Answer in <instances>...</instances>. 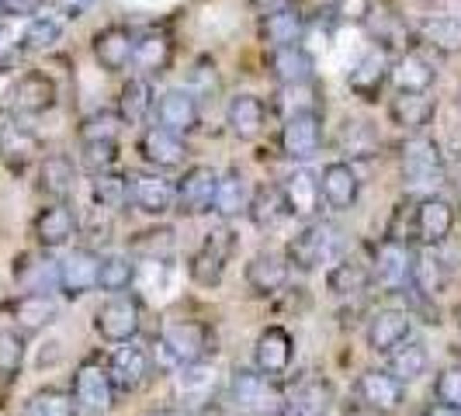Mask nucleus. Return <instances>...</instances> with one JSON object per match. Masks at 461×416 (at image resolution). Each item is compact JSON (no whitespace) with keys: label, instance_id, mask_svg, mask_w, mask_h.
Returning <instances> with one entry per match:
<instances>
[{"label":"nucleus","instance_id":"1","mask_svg":"<svg viewBox=\"0 0 461 416\" xmlns=\"http://www.w3.org/2000/svg\"><path fill=\"white\" fill-rule=\"evenodd\" d=\"M399 170H402V181L410 187H434L444 181V157H440V146L423 132L402 142V153H399Z\"/></svg>","mask_w":461,"mask_h":416},{"label":"nucleus","instance_id":"2","mask_svg":"<svg viewBox=\"0 0 461 416\" xmlns=\"http://www.w3.org/2000/svg\"><path fill=\"white\" fill-rule=\"evenodd\" d=\"M340 254V230L330 222H309L305 230L288 243V264L299 271H316Z\"/></svg>","mask_w":461,"mask_h":416},{"label":"nucleus","instance_id":"3","mask_svg":"<svg viewBox=\"0 0 461 416\" xmlns=\"http://www.w3.org/2000/svg\"><path fill=\"white\" fill-rule=\"evenodd\" d=\"M281 149L295 163L312 160L323 149V115L316 108H299L295 115H288L281 129Z\"/></svg>","mask_w":461,"mask_h":416},{"label":"nucleus","instance_id":"4","mask_svg":"<svg viewBox=\"0 0 461 416\" xmlns=\"http://www.w3.org/2000/svg\"><path fill=\"white\" fill-rule=\"evenodd\" d=\"M139 316L142 312H139V302L132 295H112L94 312V330L108 344H125V340H136L139 326H142Z\"/></svg>","mask_w":461,"mask_h":416},{"label":"nucleus","instance_id":"5","mask_svg":"<svg viewBox=\"0 0 461 416\" xmlns=\"http://www.w3.org/2000/svg\"><path fill=\"white\" fill-rule=\"evenodd\" d=\"M97 267H101V257L87 250V247H73L69 254H63L56 260V288L67 295V299H80L97 288Z\"/></svg>","mask_w":461,"mask_h":416},{"label":"nucleus","instance_id":"6","mask_svg":"<svg viewBox=\"0 0 461 416\" xmlns=\"http://www.w3.org/2000/svg\"><path fill=\"white\" fill-rule=\"evenodd\" d=\"M208 330L202 323H170L160 333V357L174 368L205 361Z\"/></svg>","mask_w":461,"mask_h":416},{"label":"nucleus","instance_id":"7","mask_svg":"<svg viewBox=\"0 0 461 416\" xmlns=\"http://www.w3.org/2000/svg\"><path fill=\"white\" fill-rule=\"evenodd\" d=\"M215 185H219V174L208 163L187 167L185 177L174 185V208L181 215H205L215 202Z\"/></svg>","mask_w":461,"mask_h":416},{"label":"nucleus","instance_id":"8","mask_svg":"<svg viewBox=\"0 0 461 416\" xmlns=\"http://www.w3.org/2000/svg\"><path fill=\"white\" fill-rule=\"evenodd\" d=\"M295 361V337L285 326H267L254 340V368L267 378H277Z\"/></svg>","mask_w":461,"mask_h":416},{"label":"nucleus","instance_id":"9","mask_svg":"<svg viewBox=\"0 0 461 416\" xmlns=\"http://www.w3.org/2000/svg\"><path fill=\"white\" fill-rule=\"evenodd\" d=\"M73 399L87 413H108L112 399H115V385H112L108 368L97 361H84L73 375Z\"/></svg>","mask_w":461,"mask_h":416},{"label":"nucleus","instance_id":"10","mask_svg":"<svg viewBox=\"0 0 461 416\" xmlns=\"http://www.w3.org/2000/svg\"><path fill=\"white\" fill-rule=\"evenodd\" d=\"M56 97H59L56 80L42 69H28L11 87V108L18 115H46V112L56 108Z\"/></svg>","mask_w":461,"mask_h":416},{"label":"nucleus","instance_id":"11","mask_svg":"<svg viewBox=\"0 0 461 416\" xmlns=\"http://www.w3.org/2000/svg\"><path fill=\"white\" fill-rule=\"evenodd\" d=\"M413 230L416 240L427 243V247L444 243L455 230V205L447 198H440V194H423L413 208Z\"/></svg>","mask_w":461,"mask_h":416},{"label":"nucleus","instance_id":"12","mask_svg":"<svg viewBox=\"0 0 461 416\" xmlns=\"http://www.w3.org/2000/svg\"><path fill=\"white\" fill-rule=\"evenodd\" d=\"M32 236L42 250H59L77 236V212L67 202H52L39 208V215L32 219Z\"/></svg>","mask_w":461,"mask_h":416},{"label":"nucleus","instance_id":"13","mask_svg":"<svg viewBox=\"0 0 461 416\" xmlns=\"http://www.w3.org/2000/svg\"><path fill=\"white\" fill-rule=\"evenodd\" d=\"M132 46H136V35L125 24H108V28L94 32L91 39L94 59L104 73H122L132 67Z\"/></svg>","mask_w":461,"mask_h":416},{"label":"nucleus","instance_id":"14","mask_svg":"<svg viewBox=\"0 0 461 416\" xmlns=\"http://www.w3.org/2000/svg\"><path fill=\"white\" fill-rule=\"evenodd\" d=\"M389 69H393L389 49L375 46L357 59V67L347 73V87L357 94L361 101H378L385 80H389Z\"/></svg>","mask_w":461,"mask_h":416},{"label":"nucleus","instance_id":"15","mask_svg":"<svg viewBox=\"0 0 461 416\" xmlns=\"http://www.w3.org/2000/svg\"><path fill=\"white\" fill-rule=\"evenodd\" d=\"M413 333V316L406 309H378L368 320L365 340L375 354H393L399 344H406Z\"/></svg>","mask_w":461,"mask_h":416},{"label":"nucleus","instance_id":"16","mask_svg":"<svg viewBox=\"0 0 461 416\" xmlns=\"http://www.w3.org/2000/svg\"><path fill=\"white\" fill-rule=\"evenodd\" d=\"M361 24L375 39V46L382 49H395L410 39V24L399 14V7H393L389 0H371L365 7V14H361Z\"/></svg>","mask_w":461,"mask_h":416},{"label":"nucleus","instance_id":"17","mask_svg":"<svg viewBox=\"0 0 461 416\" xmlns=\"http://www.w3.org/2000/svg\"><path fill=\"white\" fill-rule=\"evenodd\" d=\"M157 122H160L163 129L177 132V136L194 132L198 122H202V108H198L194 91H191V87H170V91L157 101Z\"/></svg>","mask_w":461,"mask_h":416},{"label":"nucleus","instance_id":"18","mask_svg":"<svg viewBox=\"0 0 461 416\" xmlns=\"http://www.w3.org/2000/svg\"><path fill=\"white\" fill-rule=\"evenodd\" d=\"M413 260H416V254L406 243L385 240V243L378 247V254H375V281H378L382 288H389V292H399V288L413 285Z\"/></svg>","mask_w":461,"mask_h":416},{"label":"nucleus","instance_id":"19","mask_svg":"<svg viewBox=\"0 0 461 416\" xmlns=\"http://www.w3.org/2000/svg\"><path fill=\"white\" fill-rule=\"evenodd\" d=\"M104 368L112 375L115 393H136L139 385L146 382V375H149V354H146V347L125 340V344H118L112 350Z\"/></svg>","mask_w":461,"mask_h":416},{"label":"nucleus","instance_id":"20","mask_svg":"<svg viewBox=\"0 0 461 416\" xmlns=\"http://www.w3.org/2000/svg\"><path fill=\"white\" fill-rule=\"evenodd\" d=\"M402 395H406V385L393 371H365L357 378V399L375 413H395L402 406Z\"/></svg>","mask_w":461,"mask_h":416},{"label":"nucleus","instance_id":"21","mask_svg":"<svg viewBox=\"0 0 461 416\" xmlns=\"http://www.w3.org/2000/svg\"><path fill=\"white\" fill-rule=\"evenodd\" d=\"M139 153H142V160L149 163V167H157V170H174V167L185 163L187 146L185 136H177V132H170L163 125H153V129H146L139 136Z\"/></svg>","mask_w":461,"mask_h":416},{"label":"nucleus","instance_id":"22","mask_svg":"<svg viewBox=\"0 0 461 416\" xmlns=\"http://www.w3.org/2000/svg\"><path fill=\"white\" fill-rule=\"evenodd\" d=\"M7 316L22 326L24 333H35V330H46L59 320V302L52 299L49 292H24L18 299H11L7 305Z\"/></svg>","mask_w":461,"mask_h":416},{"label":"nucleus","instance_id":"23","mask_svg":"<svg viewBox=\"0 0 461 416\" xmlns=\"http://www.w3.org/2000/svg\"><path fill=\"white\" fill-rule=\"evenodd\" d=\"M320 194H323V202L330 208L347 212V208L357 202V194H361V177H357V170L347 160L326 163L323 174H320Z\"/></svg>","mask_w":461,"mask_h":416},{"label":"nucleus","instance_id":"24","mask_svg":"<svg viewBox=\"0 0 461 416\" xmlns=\"http://www.w3.org/2000/svg\"><path fill=\"white\" fill-rule=\"evenodd\" d=\"M267 67H271V77H275L277 84H285V87H305L312 80L316 59H312V52L302 46V42H295V46L271 49Z\"/></svg>","mask_w":461,"mask_h":416},{"label":"nucleus","instance_id":"25","mask_svg":"<svg viewBox=\"0 0 461 416\" xmlns=\"http://www.w3.org/2000/svg\"><path fill=\"white\" fill-rule=\"evenodd\" d=\"M129 198L142 215H167L174 208V181H167L160 174H132Z\"/></svg>","mask_w":461,"mask_h":416},{"label":"nucleus","instance_id":"26","mask_svg":"<svg viewBox=\"0 0 461 416\" xmlns=\"http://www.w3.org/2000/svg\"><path fill=\"white\" fill-rule=\"evenodd\" d=\"M226 125L240 142H250L267 125V104L257 94H236L226 104Z\"/></svg>","mask_w":461,"mask_h":416},{"label":"nucleus","instance_id":"27","mask_svg":"<svg viewBox=\"0 0 461 416\" xmlns=\"http://www.w3.org/2000/svg\"><path fill=\"white\" fill-rule=\"evenodd\" d=\"M170 59H174V42H170V35H167V32L149 28V32L136 35V46H132V67H136L142 77H160V73H167Z\"/></svg>","mask_w":461,"mask_h":416},{"label":"nucleus","instance_id":"28","mask_svg":"<svg viewBox=\"0 0 461 416\" xmlns=\"http://www.w3.org/2000/svg\"><path fill=\"white\" fill-rule=\"evenodd\" d=\"M260 42L271 49L281 46H295L305 35V14H302L295 4L281 7V11H271V14H260Z\"/></svg>","mask_w":461,"mask_h":416},{"label":"nucleus","instance_id":"29","mask_svg":"<svg viewBox=\"0 0 461 416\" xmlns=\"http://www.w3.org/2000/svg\"><path fill=\"white\" fill-rule=\"evenodd\" d=\"M230 395H232V406L243 410V413H260V410H267V402L275 399V393H271V378L260 375L257 368L254 371L250 368L232 371Z\"/></svg>","mask_w":461,"mask_h":416},{"label":"nucleus","instance_id":"30","mask_svg":"<svg viewBox=\"0 0 461 416\" xmlns=\"http://www.w3.org/2000/svg\"><path fill=\"white\" fill-rule=\"evenodd\" d=\"M281 194H285V205H288V215H299V219H312L320 212V177L309 174V170H292L281 185Z\"/></svg>","mask_w":461,"mask_h":416},{"label":"nucleus","instance_id":"31","mask_svg":"<svg viewBox=\"0 0 461 416\" xmlns=\"http://www.w3.org/2000/svg\"><path fill=\"white\" fill-rule=\"evenodd\" d=\"M247 285L254 295H275L288 285V260L275 250H260L247 264Z\"/></svg>","mask_w":461,"mask_h":416},{"label":"nucleus","instance_id":"32","mask_svg":"<svg viewBox=\"0 0 461 416\" xmlns=\"http://www.w3.org/2000/svg\"><path fill=\"white\" fill-rule=\"evenodd\" d=\"M389 80L395 84V91L399 94H427L430 87H434L438 73H434V67H430L420 52H402V56H395L393 59Z\"/></svg>","mask_w":461,"mask_h":416},{"label":"nucleus","instance_id":"33","mask_svg":"<svg viewBox=\"0 0 461 416\" xmlns=\"http://www.w3.org/2000/svg\"><path fill=\"white\" fill-rule=\"evenodd\" d=\"M77 187V163L69 160L67 153H49L39 160V191L56 198V202H67Z\"/></svg>","mask_w":461,"mask_h":416},{"label":"nucleus","instance_id":"34","mask_svg":"<svg viewBox=\"0 0 461 416\" xmlns=\"http://www.w3.org/2000/svg\"><path fill=\"white\" fill-rule=\"evenodd\" d=\"M219 236H222V232H215V236L208 240L205 247H202L198 254L191 257V264H187L191 277H194L198 285H205V288H212V285H219V281H222V271H226V257H230V250H232L230 232H226V240H219Z\"/></svg>","mask_w":461,"mask_h":416},{"label":"nucleus","instance_id":"35","mask_svg":"<svg viewBox=\"0 0 461 416\" xmlns=\"http://www.w3.org/2000/svg\"><path fill=\"white\" fill-rule=\"evenodd\" d=\"M153 108H157V101H153L149 77H129L122 84V91H118V115H122V122L125 125H142Z\"/></svg>","mask_w":461,"mask_h":416},{"label":"nucleus","instance_id":"36","mask_svg":"<svg viewBox=\"0 0 461 416\" xmlns=\"http://www.w3.org/2000/svg\"><path fill=\"white\" fill-rule=\"evenodd\" d=\"M434 112H438V104L427 94H395L393 104H389V118L406 132H423L430 125Z\"/></svg>","mask_w":461,"mask_h":416},{"label":"nucleus","instance_id":"37","mask_svg":"<svg viewBox=\"0 0 461 416\" xmlns=\"http://www.w3.org/2000/svg\"><path fill=\"white\" fill-rule=\"evenodd\" d=\"M420 39L427 46H434L444 56H455L461 52V18H451V14H430L416 24Z\"/></svg>","mask_w":461,"mask_h":416},{"label":"nucleus","instance_id":"38","mask_svg":"<svg viewBox=\"0 0 461 416\" xmlns=\"http://www.w3.org/2000/svg\"><path fill=\"white\" fill-rule=\"evenodd\" d=\"M247 205H250V185H247V177H243L240 170L222 174V177H219V185H215V202H212V212H215V215H222V219H232V215L247 212Z\"/></svg>","mask_w":461,"mask_h":416},{"label":"nucleus","instance_id":"39","mask_svg":"<svg viewBox=\"0 0 461 416\" xmlns=\"http://www.w3.org/2000/svg\"><path fill=\"white\" fill-rule=\"evenodd\" d=\"M427 368H430V354H427V347L420 344V340H406V344H399L389 354V371H393L402 385L423 378Z\"/></svg>","mask_w":461,"mask_h":416},{"label":"nucleus","instance_id":"40","mask_svg":"<svg viewBox=\"0 0 461 416\" xmlns=\"http://www.w3.org/2000/svg\"><path fill=\"white\" fill-rule=\"evenodd\" d=\"M136 285V264L132 257L125 254H108L101 257V267H97V288L108 292V295H122Z\"/></svg>","mask_w":461,"mask_h":416},{"label":"nucleus","instance_id":"41","mask_svg":"<svg viewBox=\"0 0 461 416\" xmlns=\"http://www.w3.org/2000/svg\"><path fill=\"white\" fill-rule=\"evenodd\" d=\"M250 219H254L257 230H275L277 222L288 215V205H285V194H281V187H260L254 198H250Z\"/></svg>","mask_w":461,"mask_h":416},{"label":"nucleus","instance_id":"42","mask_svg":"<svg viewBox=\"0 0 461 416\" xmlns=\"http://www.w3.org/2000/svg\"><path fill=\"white\" fill-rule=\"evenodd\" d=\"M59 39H63V22L52 18V14H35V18L28 22V28L22 32L18 49H22V52H46V49H52Z\"/></svg>","mask_w":461,"mask_h":416},{"label":"nucleus","instance_id":"43","mask_svg":"<svg viewBox=\"0 0 461 416\" xmlns=\"http://www.w3.org/2000/svg\"><path fill=\"white\" fill-rule=\"evenodd\" d=\"M22 416H77V399L63 389H39L28 395Z\"/></svg>","mask_w":461,"mask_h":416},{"label":"nucleus","instance_id":"44","mask_svg":"<svg viewBox=\"0 0 461 416\" xmlns=\"http://www.w3.org/2000/svg\"><path fill=\"white\" fill-rule=\"evenodd\" d=\"M0 153H4V160L11 163V167L22 170L28 160H35V153H39V139H35L32 129H24V125H7L4 142H0Z\"/></svg>","mask_w":461,"mask_h":416},{"label":"nucleus","instance_id":"45","mask_svg":"<svg viewBox=\"0 0 461 416\" xmlns=\"http://www.w3.org/2000/svg\"><path fill=\"white\" fill-rule=\"evenodd\" d=\"M447 281V271H444V260H440L434 250H423L416 254L413 260V288H420L423 295H438Z\"/></svg>","mask_w":461,"mask_h":416},{"label":"nucleus","instance_id":"46","mask_svg":"<svg viewBox=\"0 0 461 416\" xmlns=\"http://www.w3.org/2000/svg\"><path fill=\"white\" fill-rule=\"evenodd\" d=\"M24 344L22 330H11V326H0V378H18V371L24 368Z\"/></svg>","mask_w":461,"mask_h":416},{"label":"nucleus","instance_id":"47","mask_svg":"<svg viewBox=\"0 0 461 416\" xmlns=\"http://www.w3.org/2000/svg\"><path fill=\"white\" fill-rule=\"evenodd\" d=\"M91 194H94V202H97L101 208L125 205V202H129V177L112 174V170H101V174H94Z\"/></svg>","mask_w":461,"mask_h":416},{"label":"nucleus","instance_id":"48","mask_svg":"<svg viewBox=\"0 0 461 416\" xmlns=\"http://www.w3.org/2000/svg\"><path fill=\"white\" fill-rule=\"evenodd\" d=\"M330 406H333V389H330V382L316 378V382H305L295 393V406L292 410L302 416H326Z\"/></svg>","mask_w":461,"mask_h":416},{"label":"nucleus","instance_id":"49","mask_svg":"<svg viewBox=\"0 0 461 416\" xmlns=\"http://www.w3.org/2000/svg\"><path fill=\"white\" fill-rule=\"evenodd\" d=\"M326 281H330V292L350 295V292H361L368 285V271L357 260H340V264H333V271H330Z\"/></svg>","mask_w":461,"mask_h":416},{"label":"nucleus","instance_id":"50","mask_svg":"<svg viewBox=\"0 0 461 416\" xmlns=\"http://www.w3.org/2000/svg\"><path fill=\"white\" fill-rule=\"evenodd\" d=\"M122 115L112 112V108H101V112H94L80 122V142H91V139H118L122 132Z\"/></svg>","mask_w":461,"mask_h":416},{"label":"nucleus","instance_id":"51","mask_svg":"<svg viewBox=\"0 0 461 416\" xmlns=\"http://www.w3.org/2000/svg\"><path fill=\"white\" fill-rule=\"evenodd\" d=\"M80 160L87 170L101 174V170H112V163L118 160V139H91V142H80Z\"/></svg>","mask_w":461,"mask_h":416},{"label":"nucleus","instance_id":"52","mask_svg":"<svg viewBox=\"0 0 461 416\" xmlns=\"http://www.w3.org/2000/svg\"><path fill=\"white\" fill-rule=\"evenodd\" d=\"M340 142H344L347 157H371L375 146H378V136H375V129L368 122H347Z\"/></svg>","mask_w":461,"mask_h":416},{"label":"nucleus","instance_id":"53","mask_svg":"<svg viewBox=\"0 0 461 416\" xmlns=\"http://www.w3.org/2000/svg\"><path fill=\"white\" fill-rule=\"evenodd\" d=\"M215 385V371L208 368L205 361H194V365H185L181 375H177V389L185 395H198Z\"/></svg>","mask_w":461,"mask_h":416},{"label":"nucleus","instance_id":"54","mask_svg":"<svg viewBox=\"0 0 461 416\" xmlns=\"http://www.w3.org/2000/svg\"><path fill=\"white\" fill-rule=\"evenodd\" d=\"M434 399L438 406H447V410H461V368H444L434 382Z\"/></svg>","mask_w":461,"mask_h":416},{"label":"nucleus","instance_id":"55","mask_svg":"<svg viewBox=\"0 0 461 416\" xmlns=\"http://www.w3.org/2000/svg\"><path fill=\"white\" fill-rule=\"evenodd\" d=\"M42 7H46V0H0V11L14 14V18H35Z\"/></svg>","mask_w":461,"mask_h":416},{"label":"nucleus","instance_id":"56","mask_svg":"<svg viewBox=\"0 0 461 416\" xmlns=\"http://www.w3.org/2000/svg\"><path fill=\"white\" fill-rule=\"evenodd\" d=\"M250 4H254L257 14H271V11H281V7H288L295 0H250Z\"/></svg>","mask_w":461,"mask_h":416},{"label":"nucleus","instance_id":"57","mask_svg":"<svg viewBox=\"0 0 461 416\" xmlns=\"http://www.w3.org/2000/svg\"><path fill=\"white\" fill-rule=\"evenodd\" d=\"M7 49H11V24L0 18V59H4Z\"/></svg>","mask_w":461,"mask_h":416},{"label":"nucleus","instance_id":"58","mask_svg":"<svg viewBox=\"0 0 461 416\" xmlns=\"http://www.w3.org/2000/svg\"><path fill=\"white\" fill-rule=\"evenodd\" d=\"M423 416H461V410H447V406H434V410H427Z\"/></svg>","mask_w":461,"mask_h":416},{"label":"nucleus","instance_id":"59","mask_svg":"<svg viewBox=\"0 0 461 416\" xmlns=\"http://www.w3.org/2000/svg\"><path fill=\"white\" fill-rule=\"evenodd\" d=\"M4 132H7V115L0 112V142H4Z\"/></svg>","mask_w":461,"mask_h":416},{"label":"nucleus","instance_id":"60","mask_svg":"<svg viewBox=\"0 0 461 416\" xmlns=\"http://www.w3.org/2000/svg\"><path fill=\"white\" fill-rule=\"evenodd\" d=\"M157 416H187V413H181V410H163V413H157Z\"/></svg>","mask_w":461,"mask_h":416},{"label":"nucleus","instance_id":"61","mask_svg":"<svg viewBox=\"0 0 461 416\" xmlns=\"http://www.w3.org/2000/svg\"><path fill=\"white\" fill-rule=\"evenodd\" d=\"M275 416H302V413H295V410H277Z\"/></svg>","mask_w":461,"mask_h":416}]
</instances>
